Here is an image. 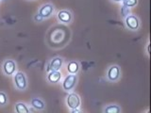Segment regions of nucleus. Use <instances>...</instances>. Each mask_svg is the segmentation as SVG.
Segmentation results:
<instances>
[{
	"mask_svg": "<svg viewBox=\"0 0 151 113\" xmlns=\"http://www.w3.org/2000/svg\"><path fill=\"white\" fill-rule=\"evenodd\" d=\"M1 1H2V0H0V2H1Z\"/></svg>",
	"mask_w": 151,
	"mask_h": 113,
	"instance_id": "obj_22",
	"label": "nucleus"
},
{
	"mask_svg": "<svg viewBox=\"0 0 151 113\" xmlns=\"http://www.w3.org/2000/svg\"><path fill=\"white\" fill-rule=\"evenodd\" d=\"M61 77H63V74L60 71H50L49 73H47L46 79L51 84H57L60 81Z\"/></svg>",
	"mask_w": 151,
	"mask_h": 113,
	"instance_id": "obj_11",
	"label": "nucleus"
},
{
	"mask_svg": "<svg viewBox=\"0 0 151 113\" xmlns=\"http://www.w3.org/2000/svg\"><path fill=\"white\" fill-rule=\"evenodd\" d=\"M30 106L37 111H42L45 109V103L39 97H33L30 100Z\"/></svg>",
	"mask_w": 151,
	"mask_h": 113,
	"instance_id": "obj_10",
	"label": "nucleus"
},
{
	"mask_svg": "<svg viewBox=\"0 0 151 113\" xmlns=\"http://www.w3.org/2000/svg\"><path fill=\"white\" fill-rule=\"evenodd\" d=\"M111 1H113V2H116V3H122L123 0H111Z\"/></svg>",
	"mask_w": 151,
	"mask_h": 113,
	"instance_id": "obj_21",
	"label": "nucleus"
},
{
	"mask_svg": "<svg viewBox=\"0 0 151 113\" xmlns=\"http://www.w3.org/2000/svg\"><path fill=\"white\" fill-rule=\"evenodd\" d=\"M125 26L130 31H138L141 26V20L140 18L135 15V14H129L124 18Z\"/></svg>",
	"mask_w": 151,
	"mask_h": 113,
	"instance_id": "obj_2",
	"label": "nucleus"
},
{
	"mask_svg": "<svg viewBox=\"0 0 151 113\" xmlns=\"http://www.w3.org/2000/svg\"><path fill=\"white\" fill-rule=\"evenodd\" d=\"M120 13L123 18H125L126 16H127L129 14H130V9L129 8H127L126 6H124V5L122 4V7H121V9H120Z\"/></svg>",
	"mask_w": 151,
	"mask_h": 113,
	"instance_id": "obj_17",
	"label": "nucleus"
},
{
	"mask_svg": "<svg viewBox=\"0 0 151 113\" xmlns=\"http://www.w3.org/2000/svg\"><path fill=\"white\" fill-rule=\"evenodd\" d=\"M122 108L118 105H108L103 108L104 113H120Z\"/></svg>",
	"mask_w": 151,
	"mask_h": 113,
	"instance_id": "obj_14",
	"label": "nucleus"
},
{
	"mask_svg": "<svg viewBox=\"0 0 151 113\" xmlns=\"http://www.w3.org/2000/svg\"><path fill=\"white\" fill-rule=\"evenodd\" d=\"M56 17L61 24H70L73 21V13L69 9H60L57 12Z\"/></svg>",
	"mask_w": 151,
	"mask_h": 113,
	"instance_id": "obj_7",
	"label": "nucleus"
},
{
	"mask_svg": "<svg viewBox=\"0 0 151 113\" xmlns=\"http://www.w3.org/2000/svg\"><path fill=\"white\" fill-rule=\"evenodd\" d=\"M13 82L14 87L18 91H26L27 88V78L24 72L16 71L13 74Z\"/></svg>",
	"mask_w": 151,
	"mask_h": 113,
	"instance_id": "obj_1",
	"label": "nucleus"
},
{
	"mask_svg": "<svg viewBox=\"0 0 151 113\" xmlns=\"http://www.w3.org/2000/svg\"><path fill=\"white\" fill-rule=\"evenodd\" d=\"M70 111L72 113H78V112H80V109L79 108H74V109H70Z\"/></svg>",
	"mask_w": 151,
	"mask_h": 113,
	"instance_id": "obj_20",
	"label": "nucleus"
},
{
	"mask_svg": "<svg viewBox=\"0 0 151 113\" xmlns=\"http://www.w3.org/2000/svg\"><path fill=\"white\" fill-rule=\"evenodd\" d=\"M63 65V59L60 56H55L52 59L48 65H47V70L46 72L49 73L50 71H60Z\"/></svg>",
	"mask_w": 151,
	"mask_h": 113,
	"instance_id": "obj_9",
	"label": "nucleus"
},
{
	"mask_svg": "<svg viewBox=\"0 0 151 113\" xmlns=\"http://www.w3.org/2000/svg\"><path fill=\"white\" fill-rule=\"evenodd\" d=\"M33 20H34L36 23H40V22H42V20H44V18H42L39 13H36L35 15H34V17H33Z\"/></svg>",
	"mask_w": 151,
	"mask_h": 113,
	"instance_id": "obj_18",
	"label": "nucleus"
},
{
	"mask_svg": "<svg viewBox=\"0 0 151 113\" xmlns=\"http://www.w3.org/2000/svg\"><path fill=\"white\" fill-rule=\"evenodd\" d=\"M80 97L78 93L76 92H70L67 97H66V105L69 109H74V108H79L80 107Z\"/></svg>",
	"mask_w": 151,
	"mask_h": 113,
	"instance_id": "obj_6",
	"label": "nucleus"
},
{
	"mask_svg": "<svg viewBox=\"0 0 151 113\" xmlns=\"http://www.w3.org/2000/svg\"><path fill=\"white\" fill-rule=\"evenodd\" d=\"M54 11H55V7L53 5L50 3H46L40 7V9H38V13L44 19H47L53 15Z\"/></svg>",
	"mask_w": 151,
	"mask_h": 113,
	"instance_id": "obj_8",
	"label": "nucleus"
},
{
	"mask_svg": "<svg viewBox=\"0 0 151 113\" xmlns=\"http://www.w3.org/2000/svg\"><path fill=\"white\" fill-rule=\"evenodd\" d=\"M149 41H147V44H146V54H147V56H149V53H150V50H149Z\"/></svg>",
	"mask_w": 151,
	"mask_h": 113,
	"instance_id": "obj_19",
	"label": "nucleus"
},
{
	"mask_svg": "<svg viewBox=\"0 0 151 113\" xmlns=\"http://www.w3.org/2000/svg\"><path fill=\"white\" fill-rule=\"evenodd\" d=\"M66 70H67L68 74H78V73L80 70V63L78 60H70V61H68Z\"/></svg>",
	"mask_w": 151,
	"mask_h": 113,
	"instance_id": "obj_12",
	"label": "nucleus"
},
{
	"mask_svg": "<svg viewBox=\"0 0 151 113\" xmlns=\"http://www.w3.org/2000/svg\"><path fill=\"white\" fill-rule=\"evenodd\" d=\"M9 104V99L6 92L0 91V107H4Z\"/></svg>",
	"mask_w": 151,
	"mask_h": 113,
	"instance_id": "obj_15",
	"label": "nucleus"
},
{
	"mask_svg": "<svg viewBox=\"0 0 151 113\" xmlns=\"http://www.w3.org/2000/svg\"><path fill=\"white\" fill-rule=\"evenodd\" d=\"M106 77L110 82H116L121 77V69L118 65L112 64L107 69Z\"/></svg>",
	"mask_w": 151,
	"mask_h": 113,
	"instance_id": "obj_4",
	"label": "nucleus"
},
{
	"mask_svg": "<svg viewBox=\"0 0 151 113\" xmlns=\"http://www.w3.org/2000/svg\"><path fill=\"white\" fill-rule=\"evenodd\" d=\"M14 110H15V112H17V113H29L30 108L27 107V104L23 103V102H18L15 104Z\"/></svg>",
	"mask_w": 151,
	"mask_h": 113,
	"instance_id": "obj_13",
	"label": "nucleus"
},
{
	"mask_svg": "<svg viewBox=\"0 0 151 113\" xmlns=\"http://www.w3.org/2000/svg\"><path fill=\"white\" fill-rule=\"evenodd\" d=\"M16 69V62L13 59H6L2 63V72L5 75H8V77H12L15 74Z\"/></svg>",
	"mask_w": 151,
	"mask_h": 113,
	"instance_id": "obj_5",
	"label": "nucleus"
},
{
	"mask_svg": "<svg viewBox=\"0 0 151 113\" xmlns=\"http://www.w3.org/2000/svg\"><path fill=\"white\" fill-rule=\"evenodd\" d=\"M78 83V75L77 74H68L66 77L63 78V82H61V88L64 92H71L76 88Z\"/></svg>",
	"mask_w": 151,
	"mask_h": 113,
	"instance_id": "obj_3",
	"label": "nucleus"
},
{
	"mask_svg": "<svg viewBox=\"0 0 151 113\" xmlns=\"http://www.w3.org/2000/svg\"><path fill=\"white\" fill-rule=\"evenodd\" d=\"M122 4L127 8H133V7L137 6V4H138V0H123Z\"/></svg>",
	"mask_w": 151,
	"mask_h": 113,
	"instance_id": "obj_16",
	"label": "nucleus"
}]
</instances>
